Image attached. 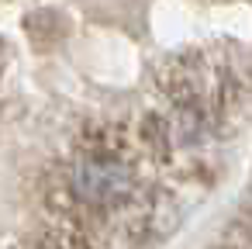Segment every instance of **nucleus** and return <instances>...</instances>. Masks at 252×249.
<instances>
[{
  "label": "nucleus",
  "instance_id": "nucleus-1",
  "mask_svg": "<svg viewBox=\"0 0 252 249\" xmlns=\"http://www.w3.org/2000/svg\"><path fill=\"white\" fill-rule=\"evenodd\" d=\"M73 187L90 204H114L131 190V173L114 159H83L73 170Z\"/></svg>",
  "mask_w": 252,
  "mask_h": 249
}]
</instances>
